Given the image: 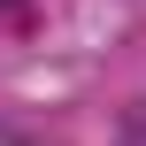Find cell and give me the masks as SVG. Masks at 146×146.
<instances>
[{
	"label": "cell",
	"mask_w": 146,
	"mask_h": 146,
	"mask_svg": "<svg viewBox=\"0 0 146 146\" xmlns=\"http://www.w3.org/2000/svg\"><path fill=\"white\" fill-rule=\"evenodd\" d=\"M0 146H23V139H15V131H0Z\"/></svg>",
	"instance_id": "1"
},
{
	"label": "cell",
	"mask_w": 146,
	"mask_h": 146,
	"mask_svg": "<svg viewBox=\"0 0 146 146\" xmlns=\"http://www.w3.org/2000/svg\"><path fill=\"white\" fill-rule=\"evenodd\" d=\"M0 8H8V0H0Z\"/></svg>",
	"instance_id": "2"
}]
</instances>
